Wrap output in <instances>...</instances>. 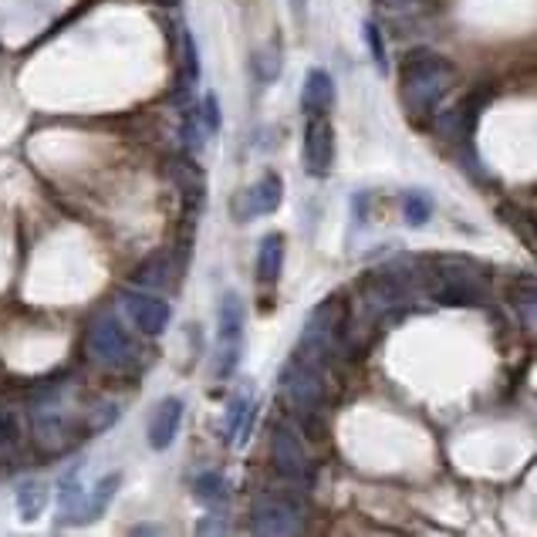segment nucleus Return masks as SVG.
I'll return each instance as SVG.
<instances>
[{"instance_id":"f257e3e1","label":"nucleus","mask_w":537,"mask_h":537,"mask_svg":"<svg viewBox=\"0 0 537 537\" xmlns=\"http://www.w3.org/2000/svg\"><path fill=\"white\" fill-rule=\"evenodd\" d=\"M453 85V65L443 55L429 48L409 51L402 61V98L413 119H423L443 102V95Z\"/></svg>"},{"instance_id":"f03ea898","label":"nucleus","mask_w":537,"mask_h":537,"mask_svg":"<svg viewBox=\"0 0 537 537\" xmlns=\"http://www.w3.org/2000/svg\"><path fill=\"white\" fill-rule=\"evenodd\" d=\"M244 321L247 308L244 298L237 291L223 294L220 301V338H217V365H213V375L217 379H230L240 362V352H244Z\"/></svg>"},{"instance_id":"7ed1b4c3","label":"nucleus","mask_w":537,"mask_h":537,"mask_svg":"<svg viewBox=\"0 0 537 537\" xmlns=\"http://www.w3.org/2000/svg\"><path fill=\"white\" fill-rule=\"evenodd\" d=\"M281 392H284V399H288V406L298 409L301 416L318 413V409L325 406V372L315 369L311 362L294 358L281 372Z\"/></svg>"},{"instance_id":"20e7f679","label":"nucleus","mask_w":537,"mask_h":537,"mask_svg":"<svg viewBox=\"0 0 537 537\" xmlns=\"http://www.w3.org/2000/svg\"><path fill=\"white\" fill-rule=\"evenodd\" d=\"M88 348H92L98 362L112 365V369H122V365L132 362V342L112 315H98L92 321V328H88Z\"/></svg>"},{"instance_id":"39448f33","label":"nucleus","mask_w":537,"mask_h":537,"mask_svg":"<svg viewBox=\"0 0 537 537\" xmlns=\"http://www.w3.org/2000/svg\"><path fill=\"white\" fill-rule=\"evenodd\" d=\"M335 163V129H331L328 115H308L304 125V166L311 176H328Z\"/></svg>"},{"instance_id":"423d86ee","label":"nucleus","mask_w":537,"mask_h":537,"mask_svg":"<svg viewBox=\"0 0 537 537\" xmlns=\"http://www.w3.org/2000/svg\"><path fill=\"white\" fill-rule=\"evenodd\" d=\"M304 527L298 507H291L288 500L264 497L254 504V514H250V531L254 534H298Z\"/></svg>"},{"instance_id":"0eeeda50","label":"nucleus","mask_w":537,"mask_h":537,"mask_svg":"<svg viewBox=\"0 0 537 537\" xmlns=\"http://www.w3.org/2000/svg\"><path fill=\"white\" fill-rule=\"evenodd\" d=\"M31 433L41 453H61L71 443L75 429H71V419L58 406H41L31 413Z\"/></svg>"},{"instance_id":"6e6552de","label":"nucleus","mask_w":537,"mask_h":537,"mask_svg":"<svg viewBox=\"0 0 537 537\" xmlns=\"http://www.w3.org/2000/svg\"><path fill=\"white\" fill-rule=\"evenodd\" d=\"M281 200H284V179L277 173H264L247 193H240V200L234 203V213H237V220L267 217V213H274L281 207Z\"/></svg>"},{"instance_id":"1a4fd4ad","label":"nucleus","mask_w":537,"mask_h":537,"mask_svg":"<svg viewBox=\"0 0 537 537\" xmlns=\"http://www.w3.org/2000/svg\"><path fill=\"white\" fill-rule=\"evenodd\" d=\"M271 456H274V467L284 477H304L308 473V453L301 446V436L294 433L291 426H274L271 436Z\"/></svg>"},{"instance_id":"9d476101","label":"nucleus","mask_w":537,"mask_h":537,"mask_svg":"<svg viewBox=\"0 0 537 537\" xmlns=\"http://www.w3.org/2000/svg\"><path fill=\"white\" fill-rule=\"evenodd\" d=\"M179 423H183V402L176 396H169L152 409L149 416V426H146V436H149V446L152 450H169L179 433Z\"/></svg>"},{"instance_id":"9b49d317","label":"nucleus","mask_w":537,"mask_h":537,"mask_svg":"<svg viewBox=\"0 0 537 537\" xmlns=\"http://www.w3.org/2000/svg\"><path fill=\"white\" fill-rule=\"evenodd\" d=\"M362 298L372 311H389L406 301V284L396 271H372L362 284Z\"/></svg>"},{"instance_id":"f8f14e48","label":"nucleus","mask_w":537,"mask_h":537,"mask_svg":"<svg viewBox=\"0 0 537 537\" xmlns=\"http://www.w3.org/2000/svg\"><path fill=\"white\" fill-rule=\"evenodd\" d=\"M125 304H129V315L139 325L142 335H163L169 325V304L152 298V294H125Z\"/></svg>"},{"instance_id":"ddd939ff","label":"nucleus","mask_w":537,"mask_h":537,"mask_svg":"<svg viewBox=\"0 0 537 537\" xmlns=\"http://www.w3.org/2000/svg\"><path fill=\"white\" fill-rule=\"evenodd\" d=\"M436 301L443 304H480L483 288L463 271H440L436 274Z\"/></svg>"},{"instance_id":"4468645a","label":"nucleus","mask_w":537,"mask_h":537,"mask_svg":"<svg viewBox=\"0 0 537 537\" xmlns=\"http://www.w3.org/2000/svg\"><path fill=\"white\" fill-rule=\"evenodd\" d=\"M331 105H335V82H331L325 68H311L308 78H304L301 109L308 115H325Z\"/></svg>"},{"instance_id":"2eb2a0df","label":"nucleus","mask_w":537,"mask_h":537,"mask_svg":"<svg viewBox=\"0 0 537 537\" xmlns=\"http://www.w3.org/2000/svg\"><path fill=\"white\" fill-rule=\"evenodd\" d=\"M250 426H254V399L250 396H234L227 406V419H223V429H227V443L230 446H244L250 436Z\"/></svg>"},{"instance_id":"dca6fc26","label":"nucleus","mask_w":537,"mask_h":537,"mask_svg":"<svg viewBox=\"0 0 537 537\" xmlns=\"http://www.w3.org/2000/svg\"><path fill=\"white\" fill-rule=\"evenodd\" d=\"M284 267V234H267L257 250V281L274 284Z\"/></svg>"},{"instance_id":"f3484780","label":"nucleus","mask_w":537,"mask_h":537,"mask_svg":"<svg viewBox=\"0 0 537 537\" xmlns=\"http://www.w3.org/2000/svg\"><path fill=\"white\" fill-rule=\"evenodd\" d=\"M17 514H21V521H38L44 514V507H48V487H44L41 480H28L17 487Z\"/></svg>"},{"instance_id":"a211bd4d","label":"nucleus","mask_w":537,"mask_h":537,"mask_svg":"<svg viewBox=\"0 0 537 537\" xmlns=\"http://www.w3.org/2000/svg\"><path fill=\"white\" fill-rule=\"evenodd\" d=\"M61 517H65V524H82L88 521V494L82 487H78L75 480H68L65 487H61Z\"/></svg>"},{"instance_id":"6ab92c4d","label":"nucleus","mask_w":537,"mask_h":537,"mask_svg":"<svg viewBox=\"0 0 537 537\" xmlns=\"http://www.w3.org/2000/svg\"><path fill=\"white\" fill-rule=\"evenodd\" d=\"M169 271H173V267H169V254L163 250V254L149 257V261L142 264L136 274H132V281H136L139 288H166V284H169Z\"/></svg>"},{"instance_id":"aec40b11","label":"nucleus","mask_w":537,"mask_h":537,"mask_svg":"<svg viewBox=\"0 0 537 537\" xmlns=\"http://www.w3.org/2000/svg\"><path fill=\"white\" fill-rule=\"evenodd\" d=\"M402 210H406L409 227H423V223L433 217V200H429L423 190H413L402 196Z\"/></svg>"},{"instance_id":"412c9836","label":"nucleus","mask_w":537,"mask_h":537,"mask_svg":"<svg viewBox=\"0 0 537 537\" xmlns=\"http://www.w3.org/2000/svg\"><path fill=\"white\" fill-rule=\"evenodd\" d=\"M193 490H196V497L207 500V504H220V500L230 497L227 480H223L220 473H200V477L193 480Z\"/></svg>"},{"instance_id":"4be33fe9","label":"nucleus","mask_w":537,"mask_h":537,"mask_svg":"<svg viewBox=\"0 0 537 537\" xmlns=\"http://www.w3.org/2000/svg\"><path fill=\"white\" fill-rule=\"evenodd\" d=\"M119 483H122V477L119 473H112V477H105L92 494H88V521H95V517L109 507V500L115 497V487H119Z\"/></svg>"},{"instance_id":"5701e85b","label":"nucleus","mask_w":537,"mask_h":537,"mask_svg":"<svg viewBox=\"0 0 537 537\" xmlns=\"http://www.w3.org/2000/svg\"><path fill=\"white\" fill-rule=\"evenodd\" d=\"M365 41H369V51H372V61H375V68L386 75L389 71V58H386V41H382V31H379V24H372V21H365Z\"/></svg>"},{"instance_id":"b1692460","label":"nucleus","mask_w":537,"mask_h":537,"mask_svg":"<svg viewBox=\"0 0 537 537\" xmlns=\"http://www.w3.org/2000/svg\"><path fill=\"white\" fill-rule=\"evenodd\" d=\"M196 119H200V125H203V132H207V136H213V132L220 129V102H217V95H213V92L203 95L200 109H196Z\"/></svg>"},{"instance_id":"393cba45","label":"nucleus","mask_w":537,"mask_h":537,"mask_svg":"<svg viewBox=\"0 0 537 537\" xmlns=\"http://www.w3.org/2000/svg\"><path fill=\"white\" fill-rule=\"evenodd\" d=\"M500 217H510L507 223L514 230H521V237H524V244L527 247H534V234H531V223H527V217L521 210H514V207H500Z\"/></svg>"},{"instance_id":"a878e982","label":"nucleus","mask_w":537,"mask_h":537,"mask_svg":"<svg viewBox=\"0 0 537 537\" xmlns=\"http://www.w3.org/2000/svg\"><path fill=\"white\" fill-rule=\"evenodd\" d=\"M254 68H257V75L264 78V82H271V78L281 71V61H277V51L274 55H257L254 58Z\"/></svg>"},{"instance_id":"bb28decb","label":"nucleus","mask_w":537,"mask_h":537,"mask_svg":"<svg viewBox=\"0 0 537 537\" xmlns=\"http://www.w3.org/2000/svg\"><path fill=\"white\" fill-rule=\"evenodd\" d=\"M213 517V521H203L200 524V534H227L230 531V527H227V521H220V514H210Z\"/></svg>"},{"instance_id":"cd10ccee","label":"nucleus","mask_w":537,"mask_h":537,"mask_svg":"<svg viewBox=\"0 0 537 537\" xmlns=\"http://www.w3.org/2000/svg\"><path fill=\"white\" fill-rule=\"evenodd\" d=\"M413 0H379V7H389V11H402V7H409Z\"/></svg>"},{"instance_id":"c85d7f7f","label":"nucleus","mask_w":537,"mask_h":537,"mask_svg":"<svg viewBox=\"0 0 537 537\" xmlns=\"http://www.w3.org/2000/svg\"><path fill=\"white\" fill-rule=\"evenodd\" d=\"M294 14H298V17L304 14V0H294Z\"/></svg>"}]
</instances>
